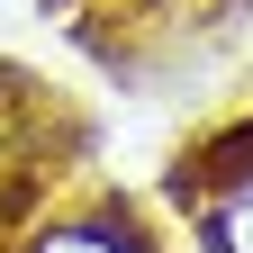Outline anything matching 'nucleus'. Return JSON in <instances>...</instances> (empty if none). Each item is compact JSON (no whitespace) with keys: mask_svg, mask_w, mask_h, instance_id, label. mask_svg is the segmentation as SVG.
<instances>
[{"mask_svg":"<svg viewBox=\"0 0 253 253\" xmlns=\"http://www.w3.org/2000/svg\"><path fill=\"white\" fill-rule=\"evenodd\" d=\"M27 253H145V244L126 235L118 217H73V226H54V235H37Z\"/></svg>","mask_w":253,"mask_h":253,"instance_id":"nucleus-1","label":"nucleus"},{"mask_svg":"<svg viewBox=\"0 0 253 253\" xmlns=\"http://www.w3.org/2000/svg\"><path fill=\"white\" fill-rule=\"evenodd\" d=\"M208 244L217 253H253V181H235L226 199L208 208Z\"/></svg>","mask_w":253,"mask_h":253,"instance_id":"nucleus-2","label":"nucleus"}]
</instances>
